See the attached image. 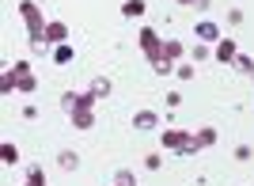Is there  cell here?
<instances>
[{
	"label": "cell",
	"mask_w": 254,
	"mask_h": 186,
	"mask_svg": "<svg viewBox=\"0 0 254 186\" xmlns=\"http://www.w3.org/2000/svg\"><path fill=\"white\" fill-rule=\"evenodd\" d=\"M182 57V42L179 38H163V57L159 61H179Z\"/></svg>",
	"instance_id": "cell-11"
},
{
	"label": "cell",
	"mask_w": 254,
	"mask_h": 186,
	"mask_svg": "<svg viewBox=\"0 0 254 186\" xmlns=\"http://www.w3.org/2000/svg\"><path fill=\"white\" fill-rule=\"evenodd\" d=\"M137 46H140V53H144L152 65L163 57V34H159L156 27H140L137 31Z\"/></svg>",
	"instance_id": "cell-3"
},
{
	"label": "cell",
	"mask_w": 254,
	"mask_h": 186,
	"mask_svg": "<svg viewBox=\"0 0 254 186\" xmlns=\"http://www.w3.org/2000/svg\"><path fill=\"white\" fill-rule=\"evenodd\" d=\"M144 167H148V171H159V167H163V156L148 152V156H144Z\"/></svg>",
	"instance_id": "cell-23"
},
{
	"label": "cell",
	"mask_w": 254,
	"mask_h": 186,
	"mask_svg": "<svg viewBox=\"0 0 254 186\" xmlns=\"http://www.w3.org/2000/svg\"><path fill=\"white\" fill-rule=\"evenodd\" d=\"M190 137L193 133H186V129H163V148H171V152L182 156V148L190 145Z\"/></svg>",
	"instance_id": "cell-5"
},
{
	"label": "cell",
	"mask_w": 254,
	"mask_h": 186,
	"mask_svg": "<svg viewBox=\"0 0 254 186\" xmlns=\"http://www.w3.org/2000/svg\"><path fill=\"white\" fill-rule=\"evenodd\" d=\"M152 69H156L159 76H171V73H175V69H179V65H175V61H156V65H152Z\"/></svg>",
	"instance_id": "cell-22"
},
{
	"label": "cell",
	"mask_w": 254,
	"mask_h": 186,
	"mask_svg": "<svg viewBox=\"0 0 254 186\" xmlns=\"http://www.w3.org/2000/svg\"><path fill=\"white\" fill-rule=\"evenodd\" d=\"M193 34H197V42H205V46H209V42H220V38H224V34H220V23H212V19L197 23V27H193Z\"/></svg>",
	"instance_id": "cell-8"
},
{
	"label": "cell",
	"mask_w": 254,
	"mask_h": 186,
	"mask_svg": "<svg viewBox=\"0 0 254 186\" xmlns=\"http://www.w3.org/2000/svg\"><path fill=\"white\" fill-rule=\"evenodd\" d=\"M57 164H61V171H76V167H80V156H76L72 148H64V152H57Z\"/></svg>",
	"instance_id": "cell-16"
},
{
	"label": "cell",
	"mask_w": 254,
	"mask_h": 186,
	"mask_svg": "<svg viewBox=\"0 0 254 186\" xmlns=\"http://www.w3.org/2000/svg\"><path fill=\"white\" fill-rule=\"evenodd\" d=\"M197 61H209V46H205V42L193 46V65H197Z\"/></svg>",
	"instance_id": "cell-24"
},
{
	"label": "cell",
	"mask_w": 254,
	"mask_h": 186,
	"mask_svg": "<svg viewBox=\"0 0 254 186\" xmlns=\"http://www.w3.org/2000/svg\"><path fill=\"white\" fill-rule=\"evenodd\" d=\"M114 186H137V175H133L129 167H122V171L114 175Z\"/></svg>",
	"instance_id": "cell-19"
},
{
	"label": "cell",
	"mask_w": 254,
	"mask_h": 186,
	"mask_svg": "<svg viewBox=\"0 0 254 186\" xmlns=\"http://www.w3.org/2000/svg\"><path fill=\"white\" fill-rule=\"evenodd\" d=\"M27 183H31V186H46V171H42L38 164H34L31 171H27Z\"/></svg>",
	"instance_id": "cell-20"
},
{
	"label": "cell",
	"mask_w": 254,
	"mask_h": 186,
	"mask_svg": "<svg viewBox=\"0 0 254 186\" xmlns=\"http://www.w3.org/2000/svg\"><path fill=\"white\" fill-rule=\"evenodd\" d=\"M193 137H197V145H201V148H212V145H216V129H212V125H201Z\"/></svg>",
	"instance_id": "cell-17"
},
{
	"label": "cell",
	"mask_w": 254,
	"mask_h": 186,
	"mask_svg": "<svg viewBox=\"0 0 254 186\" xmlns=\"http://www.w3.org/2000/svg\"><path fill=\"white\" fill-rule=\"evenodd\" d=\"M144 11H148L144 0H126V4H122V15H126V19H140Z\"/></svg>",
	"instance_id": "cell-10"
},
{
	"label": "cell",
	"mask_w": 254,
	"mask_h": 186,
	"mask_svg": "<svg viewBox=\"0 0 254 186\" xmlns=\"http://www.w3.org/2000/svg\"><path fill=\"white\" fill-rule=\"evenodd\" d=\"M212 0H193V8H209Z\"/></svg>",
	"instance_id": "cell-27"
},
{
	"label": "cell",
	"mask_w": 254,
	"mask_h": 186,
	"mask_svg": "<svg viewBox=\"0 0 254 186\" xmlns=\"http://www.w3.org/2000/svg\"><path fill=\"white\" fill-rule=\"evenodd\" d=\"M87 92L95 95V99H106V95L114 92V84L106 80V76H95V80H91V88H87Z\"/></svg>",
	"instance_id": "cell-14"
},
{
	"label": "cell",
	"mask_w": 254,
	"mask_h": 186,
	"mask_svg": "<svg viewBox=\"0 0 254 186\" xmlns=\"http://www.w3.org/2000/svg\"><path fill=\"white\" fill-rule=\"evenodd\" d=\"M68 118H72L76 129H91V125H95V110H76V114H68Z\"/></svg>",
	"instance_id": "cell-15"
},
{
	"label": "cell",
	"mask_w": 254,
	"mask_h": 186,
	"mask_svg": "<svg viewBox=\"0 0 254 186\" xmlns=\"http://www.w3.org/2000/svg\"><path fill=\"white\" fill-rule=\"evenodd\" d=\"M220 65H235V57H239V46H235L232 38H220L216 42V53H212Z\"/></svg>",
	"instance_id": "cell-7"
},
{
	"label": "cell",
	"mask_w": 254,
	"mask_h": 186,
	"mask_svg": "<svg viewBox=\"0 0 254 186\" xmlns=\"http://www.w3.org/2000/svg\"><path fill=\"white\" fill-rule=\"evenodd\" d=\"M95 103H99V99L91 92H64L61 95V106L68 114H76V110H95Z\"/></svg>",
	"instance_id": "cell-4"
},
{
	"label": "cell",
	"mask_w": 254,
	"mask_h": 186,
	"mask_svg": "<svg viewBox=\"0 0 254 186\" xmlns=\"http://www.w3.org/2000/svg\"><path fill=\"white\" fill-rule=\"evenodd\" d=\"M46 46H50L46 38H31V50H34V53H46Z\"/></svg>",
	"instance_id": "cell-26"
},
{
	"label": "cell",
	"mask_w": 254,
	"mask_h": 186,
	"mask_svg": "<svg viewBox=\"0 0 254 186\" xmlns=\"http://www.w3.org/2000/svg\"><path fill=\"white\" fill-rule=\"evenodd\" d=\"M23 186H31V183H23Z\"/></svg>",
	"instance_id": "cell-29"
},
{
	"label": "cell",
	"mask_w": 254,
	"mask_h": 186,
	"mask_svg": "<svg viewBox=\"0 0 254 186\" xmlns=\"http://www.w3.org/2000/svg\"><path fill=\"white\" fill-rule=\"evenodd\" d=\"M133 125H137V129H156L159 114L156 110H137V114H133Z\"/></svg>",
	"instance_id": "cell-9"
},
{
	"label": "cell",
	"mask_w": 254,
	"mask_h": 186,
	"mask_svg": "<svg viewBox=\"0 0 254 186\" xmlns=\"http://www.w3.org/2000/svg\"><path fill=\"white\" fill-rule=\"evenodd\" d=\"M50 46H64L68 42V23H61V19H50L46 23V34H42Z\"/></svg>",
	"instance_id": "cell-6"
},
{
	"label": "cell",
	"mask_w": 254,
	"mask_h": 186,
	"mask_svg": "<svg viewBox=\"0 0 254 186\" xmlns=\"http://www.w3.org/2000/svg\"><path fill=\"white\" fill-rule=\"evenodd\" d=\"M175 76H179V80H193V76H197V69H193V65H179V69H175Z\"/></svg>",
	"instance_id": "cell-21"
},
{
	"label": "cell",
	"mask_w": 254,
	"mask_h": 186,
	"mask_svg": "<svg viewBox=\"0 0 254 186\" xmlns=\"http://www.w3.org/2000/svg\"><path fill=\"white\" fill-rule=\"evenodd\" d=\"M38 88V76L31 73V65L27 61H15V65H4V76H0V92L11 95V92H23L31 95Z\"/></svg>",
	"instance_id": "cell-1"
},
{
	"label": "cell",
	"mask_w": 254,
	"mask_h": 186,
	"mask_svg": "<svg viewBox=\"0 0 254 186\" xmlns=\"http://www.w3.org/2000/svg\"><path fill=\"white\" fill-rule=\"evenodd\" d=\"M235 69H239V73H243V76H251V80H254V57H247V53H239V57H235Z\"/></svg>",
	"instance_id": "cell-18"
},
{
	"label": "cell",
	"mask_w": 254,
	"mask_h": 186,
	"mask_svg": "<svg viewBox=\"0 0 254 186\" xmlns=\"http://www.w3.org/2000/svg\"><path fill=\"white\" fill-rule=\"evenodd\" d=\"M179 4H186V8H193V0H179Z\"/></svg>",
	"instance_id": "cell-28"
},
{
	"label": "cell",
	"mask_w": 254,
	"mask_h": 186,
	"mask_svg": "<svg viewBox=\"0 0 254 186\" xmlns=\"http://www.w3.org/2000/svg\"><path fill=\"white\" fill-rule=\"evenodd\" d=\"M0 164H4V167H15V164H19V148L11 145V141L0 145Z\"/></svg>",
	"instance_id": "cell-13"
},
{
	"label": "cell",
	"mask_w": 254,
	"mask_h": 186,
	"mask_svg": "<svg viewBox=\"0 0 254 186\" xmlns=\"http://www.w3.org/2000/svg\"><path fill=\"white\" fill-rule=\"evenodd\" d=\"M19 15H23V23H27V34H31V38H42L46 34V11H42L38 0H19Z\"/></svg>",
	"instance_id": "cell-2"
},
{
	"label": "cell",
	"mask_w": 254,
	"mask_h": 186,
	"mask_svg": "<svg viewBox=\"0 0 254 186\" xmlns=\"http://www.w3.org/2000/svg\"><path fill=\"white\" fill-rule=\"evenodd\" d=\"M76 61V50L64 42V46H53V65H72Z\"/></svg>",
	"instance_id": "cell-12"
},
{
	"label": "cell",
	"mask_w": 254,
	"mask_h": 186,
	"mask_svg": "<svg viewBox=\"0 0 254 186\" xmlns=\"http://www.w3.org/2000/svg\"><path fill=\"white\" fill-rule=\"evenodd\" d=\"M251 145H239V148H235V160H239V164H247V160H251Z\"/></svg>",
	"instance_id": "cell-25"
}]
</instances>
